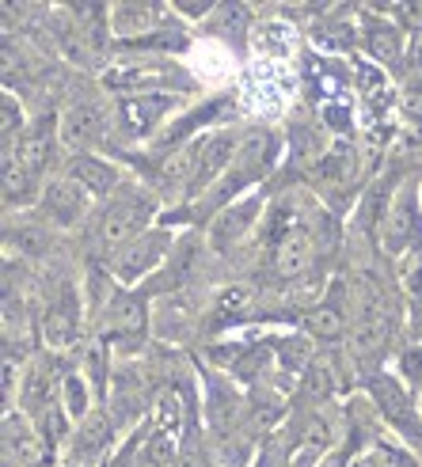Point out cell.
I'll return each mask as SVG.
<instances>
[{
  "instance_id": "6da1fadb",
  "label": "cell",
  "mask_w": 422,
  "mask_h": 467,
  "mask_svg": "<svg viewBox=\"0 0 422 467\" xmlns=\"http://www.w3.org/2000/svg\"><path fill=\"white\" fill-rule=\"evenodd\" d=\"M156 213V202L149 194H137V191H119L100 213L96 224V240L100 247H130L137 236H145V224Z\"/></svg>"
},
{
  "instance_id": "7a4b0ae2",
  "label": "cell",
  "mask_w": 422,
  "mask_h": 467,
  "mask_svg": "<svg viewBox=\"0 0 422 467\" xmlns=\"http://www.w3.org/2000/svg\"><path fill=\"white\" fill-rule=\"evenodd\" d=\"M274 152H278V145H274V137H270L267 130H251L248 137H240V152H237V160H232V168L225 171L221 191H217L214 202L221 205V202H228V198H237L244 186L259 182V179L270 171Z\"/></svg>"
},
{
  "instance_id": "3957f363",
  "label": "cell",
  "mask_w": 422,
  "mask_h": 467,
  "mask_svg": "<svg viewBox=\"0 0 422 467\" xmlns=\"http://www.w3.org/2000/svg\"><path fill=\"white\" fill-rule=\"evenodd\" d=\"M107 133V110L96 96H73L61 114V141L73 149H91Z\"/></svg>"
},
{
  "instance_id": "277c9868",
  "label": "cell",
  "mask_w": 422,
  "mask_h": 467,
  "mask_svg": "<svg viewBox=\"0 0 422 467\" xmlns=\"http://www.w3.org/2000/svg\"><path fill=\"white\" fill-rule=\"evenodd\" d=\"M240 152V137L237 133H209L195 145V175H191V194L206 191L214 179H225V171L232 168V160Z\"/></svg>"
},
{
  "instance_id": "5b68a950",
  "label": "cell",
  "mask_w": 422,
  "mask_h": 467,
  "mask_svg": "<svg viewBox=\"0 0 422 467\" xmlns=\"http://www.w3.org/2000/svg\"><path fill=\"white\" fill-rule=\"evenodd\" d=\"M58 133H61V119H54V114H42V119H35L27 130H23L19 145H16V156H19V163H23V168H27L35 179H42L46 168L54 163Z\"/></svg>"
},
{
  "instance_id": "8992f818",
  "label": "cell",
  "mask_w": 422,
  "mask_h": 467,
  "mask_svg": "<svg viewBox=\"0 0 422 467\" xmlns=\"http://www.w3.org/2000/svg\"><path fill=\"white\" fill-rule=\"evenodd\" d=\"M145 327H149L145 296H137V293H114V300L107 305V316H103L107 342H130V346H137V338H145Z\"/></svg>"
},
{
  "instance_id": "52a82bcc",
  "label": "cell",
  "mask_w": 422,
  "mask_h": 467,
  "mask_svg": "<svg viewBox=\"0 0 422 467\" xmlns=\"http://www.w3.org/2000/svg\"><path fill=\"white\" fill-rule=\"evenodd\" d=\"M175 251L172 247V232H145V236H137L130 247L119 251V259H114V274L122 277V282H137V277H145L149 270H156V263H164V254Z\"/></svg>"
},
{
  "instance_id": "ba28073f",
  "label": "cell",
  "mask_w": 422,
  "mask_h": 467,
  "mask_svg": "<svg viewBox=\"0 0 422 467\" xmlns=\"http://www.w3.org/2000/svg\"><path fill=\"white\" fill-rule=\"evenodd\" d=\"M88 205H91V194L84 186H77L73 179H58L42 191V217L50 224H61V228L84 221Z\"/></svg>"
},
{
  "instance_id": "9c48e42d",
  "label": "cell",
  "mask_w": 422,
  "mask_h": 467,
  "mask_svg": "<svg viewBox=\"0 0 422 467\" xmlns=\"http://www.w3.org/2000/svg\"><path fill=\"white\" fill-rule=\"evenodd\" d=\"M50 445L38 437V430H27V422L8 414L5 422V456L19 467H50Z\"/></svg>"
},
{
  "instance_id": "30bf717a",
  "label": "cell",
  "mask_w": 422,
  "mask_h": 467,
  "mask_svg": "<svg viewBox=\"0 0 422 467\" xmlns=\"http://www.w3.org/2000/svg\"><path fill=\"white\" fill-rule=\"evenodd\" d=\"M198 259H202V240H198V236L179 240L175 251H172V259H168V266H164V274H160V282H156L149 293H179V289L195 277Z\"/></svg>"
},
{
  "instance_id": "8fae6325",
  "label": "cell",
  "mask_w": 422,
  "mask_h": 467,
  "mask_svg": "<svg viewBox=\"0 0 422 467\" xmlns=\"http://www.w3.org/2000/svg\"><path fill=\"white\" fill-rule=\"evenodd\" d=\"M373 395H377V403H381V410H385V418L392 426H400L407 437H415V441H422V422L415 418V407H411V400H407V391L396 384V380H373Z\"/></svg>"
},
{
  "instance_id": "7c38bea8",
  "label": "cell",
  "mask_w": 422,
  "mask_h": 467,
  "mask_svg": "<svg viewBox=\"0 0 422 467\" xmlns=\"http://www.w3.org/2000/svg\"><path fill=\"white\" fill-rule=\"evenodd\" d=\"M168 107H172L168 96H126V99H119V119L133 137H145L156 130L164 114H168Z\"/></svg>"
},
{
  "instance_id": "4fadbf2b",
  "label": "cell",
  "mask_w": 422,
  "mask_h": 467,
  "mask_svg": "<svg viewBox=\"0 0 422 467\" xmlns=\"http://www.w3.org/2000/svg\"><path fill=\"white\" fill-rule=\"evenodd\" d=\"M65 179H73L77 186H84L91 198H107V194L119 191V171H114L111 163H103V160H96V156H84V152H80L73 163H69Z\"/></svg>"
},
{
  "instance_id": "5bb4252c",
  "label": "cell",
  "mask_w": 422,
  "mask_h": 467,
  "mask_svg": "<svg viewBox=\"0 0 422 467\" xmlns=\"http://www.w3.org/2000/svg\"><path fill=\"white\" fill-rule=\"evenodd\" d=\"M255 213H259V198H248L240 205H225L221 217L214 221V228H209V240H214V247L237 244L244 232L255 224Z\"/></svg>"
},
{
  "instance_id": "9a60e30c",
  "label": "cell",
  "mask_w": 422,
  "mask_h": 467,
  "mask_svg": "<svg viewBox=\"0 0 422 467\" xmlns=\"http://www.w3.org/2000/svg\"><path fill=\"white\" fill-rule=\"evenodd\" d=\"M312 259V240H309V232H301V228H290V232H281L278 244H274V270L281 277H297L304 266H309Z\"/></svg>"
},
{
  "instance_id": "2e32d148",
  "label": "cell",
  "mask_w": 422,
  "mask_h": 467,
  "mask_svg": "<svg viewBox=\"0 0 422 467\" xmlns=\"http://www.w3.org/2000/svg\"><path fill=\"white\" fill-rule=\"evenodd\" d=\"M107 441H111V418L107 414H88L77 437H73V460L77 463H91L103 449H107Z\"/></svg>"
},
{
  "instance_id": "e0dca14e",
  "label": "cell",
  "mask_w": 422,
  "mask_h": 467,
  "mask_svg": "<svg viewBox=\"0 0 422 467\" xmlns=\"http://www.w3.org/2000/svg\"><path fill=\"white\" fill-rule=\"evenodd\" d=\"M411 240H415V198L400 194L396 205L385 213V244L392 251H404Z\"/></svg>"
},
{
  "instance_id": "ac0fdd59",
  "label": "cell",
  "mask_w": 422,
  "mask_h": 467,
  "mask_svg": "<svg viewBox=\"0 0 422 467\" xmlns=\"http://www.w3.org/2000/svg\"><path fill=\"white\" fill-rule=\"evenodd\" d=\"M35 175L23 168L16 152H5V202L8 205H27L35 198Z\"/></svg>"
},
{
  "instance_id": "d6986e66",
  "label": "cell",
  "mask_w": 422,
  "mask_h": 467,
  "mask_svg": "<svg viewBox=\"0 0 422 467\" xmlns=\"http://www.w3.org/2000/svg\"><path fill=\"white\" fill-rule=\"evenodd\" d=\"M365 46H369V54L392 65V61H400V31L392 27V23H381V19H369L365 23Z\"/></svg>"
},
{
  "instance_id": "ffe728a7",
  "label": "cell",
  "mask_w": 422,
  "mask_h": 467,
  "mask_svg": "<svg viewBox=\"0 0 422 467\" xmlns=\"http://www.w3.org/2000/svg\"><path fill=\"white\" fill-rule=\"evenodd\" d=\"M35 418H38V437H42L50 449H58L61 441L69 437V410H65L58 400L42 403V407L35 410Z\"/></svg>"
},
{
  "instance_id": "44dd1931",
  "label": "cell",
  "mask_w": 422,
  "mask_h": 467,
  "mask_svg": "<svg viewBox=\"0 0 422 467\" xmlns=\"http://www.w3.org/2000/svg\"><path fill=\"white\" fill-rule=\"evenodd\" d=\"M50 384H54V361L50 358H38L27 372V384H23V400H27V407H42V403H50L54 395H50Z\"/></svg>"
},
{
  "instance_id": "7402d4cb",
  "label": "cell",
  "mask_w": 422,
  "mask_h": 467,
  "mask_svg": "<svg viewBox=\"0 0 422 467\" xmlns=\"http://www.w3.org/2000/svg\"><path fill=\"white\" fill-rule=\"evenodd\" d=\"M388 335H392V327L381 316H373V319L358 323V331H354V338H350V346H354L358 358H369V354H377V349L388 346Z\"/></svg>"
},
{
  "instance_id": "603a6c76",
  "label": "cell",
  "mask_w": 422,
  "mask_h": 467,
  "mask_svg": "<svg viewBox=\"0 0 422 467\" xmlns=\"http://www.w3.org/2000/svg\"><path fill=\"white\" fill-rule=\"evenodd\" d=\"M42 335L50 346H69L77 338V312L69 305H54L46 312V323H42Z\"/></svg>"
},
{
  "instance_id": "cb8c5ba5",
  "label": "cell",
  "mask_w": 422,
  "mask_h": 467,
  "mask_svg": "<svg viewBox=\"0 0 422 467\" xmlns=\"http://www.w3.org/2000/svg\"><path fill=\"white\" fill-rule=\"evenodd\" d=\"M8 244L19 251V254H31V259H38V254L50 251V232H46V224H19L8 232Z\"/></svg>"
},
{
  "instance_id": "d4e9b609",
  "label": "cell",
  "mask_w": 422,
  "mask_h": 467,
  "mask_svg": "<svg viewBox=\"0 0 422 467\" xmlns=\"http://www.w3.org/2000/svg\"><path fill=\"white\" fill-rule=\"evenodd\" d=\"M304 327H309L312 338H339L346 331V319L335 305H320L309 312V319H304Z\"/></svg>"
},
{
  "instance_id": "484cf974",
  "label": "cell",
  "mask_w": 422,
  "mask_h": 467,
  "mask_svg": "<svg viewBox=\"0 0 422 467\" xmlns=\"http://www.w3.org/2000/svg\"><path fill=\"white\" fill-rule=\"evenodd\" d=\"M332 388H335V380H332V365L312 361L309 368H304V380H301V395H304V400L320 403V400H327V395H332Z\"/></svg>"
},
{
  "instance_id": "4316f807",
  "label": "cell",
  "mask_w": 422,
  "mask_h": 467,
  "mask_svg": "<svg viewBox=\"0 0 422 467\" xmlns=\"http://www.w3.org/2000/svg\"><path fill=\"white\" fill-rule=\"evenodd\" d=\"M237 418H240L237 395L214 388V400H209V422H214V430H217V433H228L232 426H237Z\"/></svg>"
},
{
  "instance_id": "83f0119b",
  "label": "cell",
  "mask_w": 422,
  "mask_h": 467,
  "mask_svg": "<svg viewBox=\"0 0 422 467\" xmlns=\"http://www.w3.org/2000/svg\"><path fill=\"white\" fill-rule=\"evenodd\" d=\"M61 407L69 410V418H88V388H84V380L77 377V372H69V377H61Z\"/></svg>"
},
{
  "instance_id": "f1b7e54d",
  "label": "cell",
  "mask_w": 422,
  "mask_h": 467,
  "mask_svg": "<svg viewBox=\"0 0 422 467\" xmlns=\"http://www.w3.org/2000/svg\"><path fill=\"white\" fill-rule=\"evenodd\" d=\"M153 8H122L111 16V23L119 27V35H145L153 27Z\"/></svg>"
},
{
  "instance_id": "f546056e",
  "label": "cell",
  "mask_w": 422,
  "mask_h": 467,
  "mask_svg": "<svg viewBox=\"0 0 422 467\" xmlns=\"http://www.w3.org/2000/svg\"><path fill=\"white\" fill-rule=\"evenodd\" d=\"M214 308H217V323L237 319V316L248 308V289H240V285H237V289H225V293L217 296V305H214Z\"/></svg>"
},
{
  "instance_id": "4dcf8cb0",
  "label": "cell",
  "mask_w": 422,
  "mask_h": 467,
  "mask_svg": "<svg viewBox=\"0 0 422 467\" xmlns=\"http://www.w3.org/2000/svg\"><path fill=\"white\" fill-rule=\"evenodd\" d=\"M278 354H281V365H286V368H309L312 365V349H309V342H304V338H290V342H281L278 346Z\"/></svg>"
},
{
  "instance_id": "1f68e13d",
  "label": "cell",
  "mask_w": 422,
  "mask_h": 467,
  "mask_svg": "<svg viewBox=\"0 0 422 467\" xmlns=\"http://www.w3.org/2000/svg\"><path fill=\"white\" fill-rule=\"evenodd\" d=\"M145 460H149L153 467H168V463L175 460V437L160 430V433L149 441V452H145Z\"/></svg>"
},
{
  "instance_id": "d6a6232c",
  "label": "cell",
  "mask_w": 422,
  "mask_h": 467,
  "mask_svg": "<svg viewBox=\"0 0 422 467\" xmlns=\"http://www.w3.org/2000/svg\"><path fill=\"white\" fill-rule=\"evenodd\" d=\"M404 110L411 114L415 122H422V77H415V80L404 88Z\"/></svg>"
},
{
  "instance_id": "836d02e7",
  "label": "cell",
  "mask_w": 422,
  "mask_h": 467,
  "mask_svg": "<svg viewBox=\"0 0 422 467\" xmlns=\"http://www.w3.org/2000/svg\"><path fill=\"white\" fill-rule=\"evenodd\" d=\"M404 368H407V377L422 388V349H411V354L404 358Z\"/></svg>"
},
{
  "instance_id": "e575fe53",
  "label": "cell",
  "mask_w": 422,
  "mask_h": 467,
  "mask_svg": "<svg viewBox=\"0 0 422 467\" xmlns=\"http://www.w3.org/2000/svg\"><path fill=\"white\" fill-rule=\"evenodd\" d=\"M385 456H388V467H418L407 452H400V449H385Z\"/></svg>"
},
{
  "instance_id": "d590c367",
  "label": "cell",
  "mask_w": 422,
  "mask_h": 467,
  "mask_svg": "<svg viewBox=\"0 0 422 467\" xmlns=\"http://www.w3.org/2000/svg\"><path fill=\"white\" fill-rule=\"evenodd\" d=\"M179 12H186V16H206L209 5H198V0H179Z\"/></svg>"
},
{
  "instance_id": "8d00e7d4",
  "label": "cell",
  "mask_w": 422,
  "mask_h": 467,
  "mask_svg": "<svg viewBox=\"0 0 422 467\" xmlns=\"http://www.w3.org/2000/svg\"><path fill=\"white\" fill-rule=\"evenodd\" d=\"M411 65L422 73V35H415V42H411Z\"/></svg>"
}]
</instances>
